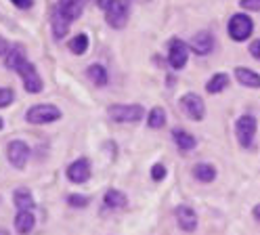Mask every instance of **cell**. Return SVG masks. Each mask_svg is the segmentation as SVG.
Returning <instances> with one entry per match:
<instances>
[{"mask_svg":"<svg viewBox=\"0 0 260 235\" xmlns=\"http://www.w3.org/2000/svg\"><path fill=\"white\" fill-rule=\"evenodd\" d=\"M25 120L29 124H53L57 120H61V109L53 103H40V105H31L25 111Z\"/></svg>","mask_w":260,"mask_h":235,"instance_id":"obj_1","label":"cell"},{"mask_svg":"<svg viewBox=\"0 0 260 235\" xmlns=\"http://www.w3.org/2000/svg\"><path fill=\"white\" fill-rule=\"evenodd\" d=\"M130 17V0H111L105 7V21L113 30H122Z\"/></svg>","mask_w":260,"mask_h":235,"instance_id":"obj_2","label":"cell"},{"mask_svg":"<svg viewBox=\"0 0 260 235\" xmlns=\"http://www.w3.org/2000/svg\"><path fill=\"white\" fill-rule=\"evenodd\" d=\"M107 115L111 118L113 122L133 124V122H139L141 118L145 115V109H143V105H109L107 107Z\"/></svg>","mask_w":260,"mask_h":235,"instance_id":"obj_3","label":"cell"},{"mask_svg":"<svg viewBox=\"0 0 260 235\" xmlns=\"http://www.w3.org/2000/svg\"><path fill=\"white\" fill-rule=\"evenodd\" d=\"M229 36L231 40L235 42H243V40H248L252 36V32H254V23L248 15H243V13H237L233 15L231 19H229Z\"/></svg>","mask_w":260,"mask_h":235,"instance_id":"obj_4","label":"cell"},{"mask_svg":"<svg viewBox=\"0 0 260 235\" xmlns=\"http://www.w3.org/2000/svg\"><path fill=\"white\" fill-rule=\"evenodd\" d=\"M17 74L21 76L23 89H25L29 95H38V93L44 91V82H42L40 74L36 72V67L31 65L29 61H23V63L17 67Z\"/></svg>","mask_w":260,"mask_h":235,"instance_id":"obj_5","label":"cell"},{"mask_svg":"<svg viewBox=\"0 0 260 235\" xmlns=\"http://www.w3.org/2000/svg\"><path fill=\"white\" fill-rule=\"evenodd\" d=\"M7 158L11 162L13 168H17V170H21V168H25L27 160H29V145L21 139H15L7 145Z\"/></svg>","mask_w":260,"mask_h":235,"instance_id":"obj_6","label":"cell"},{"mask_svg":"<svg viewBox=\"0 0 260 235\" xmlns=\"http://www.w3.org/2000/svg\"><path fill=\"white\" fill-rule=\"evenodd\" d=\"M235 132H237V141L241 147H252L254 134H256V118L254 115H241L237 124H235Z\"/></svg>","mask_w":260,"mask_h":235,"instance_id":"obj_7","label":"cell"},{"mask_svg":"<svg viewBox=\"0 0 260 235\" xmlns=\"http://www.w3.org/2000/svg\"><path fill=\"white\" fill-rule=\"evenodd\" d=\"M181 107H183V111L191 118V120H195V122L204 120V115H206V103H204V99L200 95H195V93L183 95Z\"/></svg>","mask_w":260,"mask_h":235,"instance_id":"obj_8","label":"cell"},{"mask_svg":"<svg viewBox=\"0 0 260 235\" xmlns=\"http://www.w3.org/2000/svg\"><path fill=\"white\" fill-rule=\"evenodd\" d=\"M189 48L191 46H187L183 40H178V38H174L170 42V46H168V63H170L172 70H183V67L187 65Z\"/></svg>","mask_w":260,"mask_h":235,"instance_id":"obj_9","label":"cell"},{"mask_svg":"<svg viewBox=\"0 0 260 235\" xmlns=\"http://www.w3.org/2000/svg\"><path fill=\"white\" fill-rule=\"evenodd\" d=\"M68 179L72 183H86L90 179V160L78 158L68 166Z\"/></svg>","mask_w":260,"mask_h":235,"instance_id":"obj_10","label":"cell"},{"mask_svg":"<svg viewBox=\"0 0 260 235\" xmlns=\"http://www.w3.org/2000/svg\"><path fill=\"white\" fill-rule=\"evenodd\" d=\"M174 214H176V223H178V227H181L183 231L191 233V231L198 229V214H195V210H193L191 206H187V204L178 206Z\"/></svg>","mask_w":260,"mask_h":235,"instance_id":"obj_11","label":"cell"},{"mask_svg":"<svg viewBox=\"0 0 260 235\" xmlns=\"http://www.w3.org/2000/svg\"><path fill=\"white\" fill-rule=\"evenodd\" d=\"M189 46H191L193 53L208 55V53H212V48H214V36H212L210 32H198V34H195V36L191 38Z\"/></svg>","mask_w":260,"mask_h":235,"instance_id":"obj_12","label":"cell"},{"mask_svg":"<svg viewBox=\"0 0 260 235\" xmlns=\"http://www.w3.org/2000/svg\"><path fill=\"white\" fill-rule=\"evenodd\" d=\"M70 23H72V21L55 7V9H53V15H51V27H53V36H55L57 40H63V38L70 34Z\"/></svg>","mask_w":260,"mask_h":235,"instance_id":"obj_13","label":"cell"},{"mask_svg":"<svg viewBox=\"0 0 260 235\" xmlns=\"http://www.w3.org/2000/svg\"><path fill=\"white\" fill-rule=\"evenodd\" d=\"M57 9L68 17L70 21H76L84 11V0H59Z\"/></svg>","mask_w":260,"mask_h":235,"instance_id":"obj_14","label":"cell"},{"mask_svg":"<svg viewBox=\"0 0 260 235\" xmlns=\"http://www.w3.org/2000/svg\"><path fill=\"white\" fill-rule=\"evenodd\" d=\"M23 61H27V57H25V48H23L21 44H13V46H9L7 55H5V63H7L9 70L17 72V67H19Z\"/></svg>","mask_w":260,"mask_h":235,"instance_id":"obj_15","label":"cell"},{"mask_svg":"<svg viewBox=\"0 0 260 235\" xmlns=\"http://www.w3.org/2000/svg\"><path fill=\"white\" fill-rule=\"evenodd\" d=\"M13 204H15L17 210H31L36 206V201H34V195H31L29 189L19 187V189L13 191Z\"/></svg>","mask_w":260,"mask_h":235,"instance_id":"obj_16","label":"cell"},{"mask_svg":"<svg viewBox=\"0 0 260 235\" xmlns=\"http://www.w3.org/2000/svg\"><path fill=\"white\" fill-rule=\"evenodd\" d=\"M36 225V216L31 214V210H17L15 216V231L19 233H29Z\"/></svg>","mask_w":260,"mask_h":235,"instance_id":"obj_17","label":"cell"},{"mask_svg":"<svg viewBox=\"0 0 260 235\" xmlns=\"http://www.w3.org/2000/svg\"><path fill=\"white\" fill-rule=\"evenodd\" d=\"M235 78L239 84H243V86H248V89H260V74L248 70V67H237Z\"/></svg>","mask_w":260,"mask_h":235,"instance_id":"obj_18","label":"cell"},{"mask_svg":"<svg viewBox=\"0 0 260 235\" xmlns=\"http://www.w3.org/2000/svg\"><path fill=\"white\" fill-rule=\"evenodd\" d=\"M172 137H174L176 147L181 149V151H191L195 145H198V141H195L193 134L187 132V130H183V128H176V130L172 132Z\"/></svg>","mask_w":260,"mask_h":235,"instance_id":"obj_19","label":"cell"},{"mask_svg":"<svg viewBox=\"0 0 260 235\" xmlns=\"http://www.w3.org/2000/svg\"><path fill=\"white\" fill-rule=\"evenodd\" d=\"M193 177L202 181V183H212L216 179V168L212 164H206V162H200L193 166Z\"/></svg>","mask_w":260,"mask_h":235,"instance_id":"obj_20","label":"cell"},{"mask_svg":"<svg viewBox=\"0 0 260 235\" xmlns=\"http://www.w3.org/2000/svg\"><path fill=\"white\" fill-rule=\"evenodd\" d=\"M86 76L90 78V82L94 84V86H105L109 76H107V70L101 65V63H92L88 65V70H86Z\"/></svg>","mask_w":260,"mask_h":235,"instance_id":"obj_21","label":"cell"},{"mask_svg":"<svg viewBox=\"0 0 260 235\" xmlns=\"http://www.w3.org/2000/svg\"><path fill=\"white\" fill-rule=\"evenodd\" d=\"M226 84H229V76H226V74H214L212 78L208 80L206 91L210 95H218V93H222L226 89Z\"/></svg>","mask_w":260,"mask_h":235,"instance_id":"obj_22","label":"cell"},{"mask_svg":"<svg viewBox=\"0 0 260 235\" xmlns=\"http://www.w3.org/2000/svg\"><path fill=\"white\" fill-rule=\"evenodd\" d=\"M147 126L153 128V130H159L166 126V111L164 107H153L147 115Z\"/></svg>","mask_w":260,"mask_h":235,"instance_id":"obj_23","label":"cell"},{"mask_svg":"<svg viewBox=\"0 0 260 235\" xmlns=\"http://www.w3.org/2000/svg\"><path fill=\"white\" fill-rule=\"evenodd\" d=\"M126 201H128L126 195L122 191H118V189H109L105 193V206L107 208H124Z\"/></svg>","mask_w":260,"mask_h":235,"instance_id":"obj_24","label":"cell"},{"mask_svg":"<svg viewBox=\"0 0 260 235\" xmlns=\"http://www.w3.org/2000/svg\"><path fill=\"white\" fill-rule=\"evenodd\" d=\"M68 46H70V50L74 55H84L88 50V36H86V34H78V36H74L70 40Z\"/></svg>","mask_w":260,"mask_h":235,"instance_id":"obj_25","label":"cell"},{"mask_svg":"<svg viewBox=\"0 0 260 235\" xmlns=\"http://www.w3.org/2000/svg\"><path fill=\"white\" fill-rule=\"evenodd\" d=\"M88 197L86 195H78V193H70L68 195V204L72 206V208H86L88 206Z\"/></svg>","mask_w":260,"mask_h":235,"instance_id":"obj_26","label":"cell"},{"mask_svg":"<svg viewBox=\"0 0 260 235\" xmlns=\"http://www.w3.org/2000/svg\"><path fill=\"white\" fill-rule=\"evenodd\" d=\"M15 101V93H13V89H0V109L3 107H9L11 103Z\"/></svg>","mask_w":260,"mask_h":235,"instance_id":"obj_27","label":"cell"},{"mask_svg":"<svg viewBox=\"0 0 260 235\" xmlns=\"http://www.w3.org/2000/svg\"><path fill=\"white\" fill-rule=\"evenodd\" d=\"M151 179H153V181H164V179H166V166H164V164H153V168H151Z\"/></svg>","mask_w":260,"mask_h":235,"instance_id":"obj_28","label":"cell"},{"mask_svg":"<svg viewBox=\"0 0 260 235\" xmlns=\"http://www.w3.org/2000/svg\"><path fill=\"white\" fill-rule=\"evenodd\" d=\"M241 9H248V11H258L260 13V0H239Z\"/></svg>","mask_w":260,"mask_h":235,"instance_id":"obj_29","label":"cell"},{"mask_svg":"<svg viewBox=\"0 0 260 235\" xmlns=\"http://www.w3.org/2000/svg\"><path fill=\"white\" fill-rule=\"evenodd\" d=\"M11 3L15 7H19V9H31L34 7V0H11Z\"/></svg>","mask_w":260,"mask_h":235,"instance_id":"obj_30","label":"cell"},{"mask_svg":"<svg viewBox=\"0 0 260 235\" xmlns=\"http://www.w3.org/2000/svg\"><path fill=\"white\" fill-rule=\"evenodd\" d=\"M250 53H252V57H254V59H260V40L252 42V46H250Z\"/></svg>","mask_w":260,"mask_h":235,"instance_id":"obj_31","label":"cell"},{"mask_svg":"<svg viewBox=\"0 0 260 235\" xmlns=\"http://www.w3.org/2000/svg\"><path fill=\"white\" fill-rule=\"evenodd\" d=\"M7 50H9V42H7L3 36H0V57H5Z\"/></svg>","mask_w":260,"mask_h":235,"instance_id":"obj_32","label":"cell"},{"mask_svg":"<svg viewBox=\"0 0 260 235\" xmlns=\"http://www.w3.org/2000/svg\"><path fill=\"white\" fill-rule=\"evenodd\" d=\"M109 3H111V0H96V5H99L101 9H105V7L109 5Z\"/></svg>","mask_w":260,"mask_h":235,"instance_id":"obj_33","label":"cell"},{"mask_svg":"<svg viewBox=\"0 0 260 235\" xmlns=\"http://www.w3.org/2000/svg\"><path fill=\"white\" fill-rule=\"evenodd\" d=\"M254 216H256V221H260V204L254 206Z\"/></svg>","mask_w":260,"mask_h":235,"instance_id":"obj_34","label":"cell"},{"mask_svg":"<svg viewBox=\"0 0 260 235\" xmlns=\"http://www.w3.org/2000/svg\"><path fill=\"white\" fill-rule=\"evenodd\" d=\"M3 126H5V122H3V120H0V128H3Z\"/></svg>","mask_w":260,"mask_h":235,"instance_id":"obj_35","label":"cell"}]
</instances>
